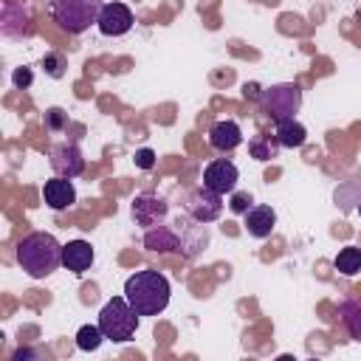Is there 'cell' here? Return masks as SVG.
Here are the masks:
<instances>
[{"mask_svg": "<svg viewBox=\"0 0 361 361\" xmlns=\"http://www.w3.org/2000/svg\"><path fill=\"white\" fill-rule=\"evenodd\" d=\"M17 262L31 279H45L62 265V245L48 231H31L17 243Z\"/></svg>", "mask_w": 361, "mask_h": 361, "instance_id": "6da1fadb", "label": "cell"}, {"mask_svg": "<svg viewBox=\"0 0 361 361\" xmlns=\"http://www.w3.org/2000/svg\"><path fill=\"white\" fill-rule=\"evenodd\" d=\"M169 279L161 271H135L124 282V296L127 302L138 310V316H158L169 305Z\"/></svg>", "mask_w": 361, "mask_h": 361, "instance_id": "7a4b0ae2", "label": "cell"}, {"mask_svg": "<svg viewBox=\"0 0 361 361\" xmlns=\"http://www.w3.org/2000/svg\"><path fill=\"white\" fill-rule=\"evenodd\" d=\"M138 310L127 302V296H113L110 302H104V307L99 310V327L104 333V338L110 341H130L135 336V327H138Z\"/></svg>", "mask_w": 361, "mask_h": 361, "instance_id": "3957f363", "label": "cell"}, {"mask_svg": "<svg viewBox=\"0 0 361 361\" xmlns=\"http://www.w3.org/2000/svg\"><path fill=\"white\" fill-rule=\"evenodd\" d=\"M102 8L104 0H51V17L68 34H85L93 23H99Z\"/></svg>", "mask_w": 361, "mask_h": 361, "instance_id": "277c9868", "label": "cell"}, {"mask_svg": "<svg viewBox=\"0 0 361 361\" xmlns=\"http://www.w3.org/2000/svg\"><path fill=\"white\" fill-rule=\"evenodd\" d=\"M259 107L271 121H285V118H296L299 107H302V87L293 82H279L271 85L259 93Z\"/></svg>", "mask_w": 361, "mask_h": 361, "instance_id": "5b68a950", "label": "cell"}, {"mask_svg": "<svg viewBox=\"0 0 361 361\" xmlns=\"http://www.w3.org/2000/svg\"><path fill=\"white\" fill-rule=\"evenodd\" d=\"M237 180H240V169L228 158H214L203 169V186L212 189V192H217V195H231L234 186H237Z\"/></svg>", "mask_w": 361, "mask_h": 361, "instance_id": "8992f818", "label": "cell"}, {"mask_svg": "<svg viewBox=\"0 0 361 361\" xmlns=\"http://www.w3.org/2000/svg\"><path fill=\"white\" fill-rule=\"evenodd\" d=\"M186 212L197 220V223H214L217 217H220V212H223V195H217V192H212V189H206V186H200V189H195L189 197H186Z\"/></svg>", "mask_w": 361, "mask_h": 361, "instance_id": "52a82bcc", "label": "cell"}, {"mask_svg": "<svg viewBox=\"0 0 361 361\" xmlns=\"http://www.w3.org/2000/svg\"><path fill=\"white\" fill-rule=\"evenodd\" d=\"M96 25H99V31L104 37H124L133 28V11H130V6L116 3V0L113 3H104Z\"/></svg>", "mask_w": 361, "mask_h": 361, "instance_id": "ba28073f", "label": "cell"}, {"mask_svg": "<svg viewBox=\"0 0 361 361\" xmlns=\"http://www.w3.org/2000/svg\"><path fill=\"white\" fill-rule=\"evenodd\" d=\"M133 220L138 223V226H144V228H152V226H161L164 220H166V214H169V206H166V200L164 197H158V195H138L135 200H133Z\"/></svg>", "mask_w": 361, "mask_h": 361, "instance_id": "9c48e42d", "label": "cell"}, {"mask_svg": "<svg viewBox=\"0 0 361 361\" xmlns=\"http://www.w3.org/2000/svg\"><path fill=\"white\" fill-rule=\"evenodd\" d=\"M51 169L56 172V175H62V178H76V175H82V169H85V155H82V149L76 147V144H56L54 149H51Z\"/></svg>", "mask_w": 361, "mask_h": 361, "instance_id": "30bf717a", "label": "cell"}, {"mask_svg": "<svg viewBox=\"0 0 361 361\" xmlns=\"http://www.w3.org/2000/svg\"><path fill=\"white\" fill-rule=\"evenodd\" d=\"M42 200H45L54 212H62V209L73 206V203H76V189H73L71 178L56 175V178L45 180V186H42Z\"/></svg>", "mask_w": 361, "mask_h": 361, "instance_id": "8fae6325", "label": "cell"}, {"mask_svg": "<svg viewBox=\"0 0 361 361\" xmlns=\"http://www.w3.org/2000/svg\"><path fill=\"white\" fill-rule=\"evenodd\" d=\"M209 144H212L214 149H220V152H231V149H237V147L243 144V130H240V124L231 121V118H220V121H214L212 130H209Z\"/></svg>", "mask_w": 361, "mask_h": 361, "instance_id": "7c38bea8", "label": "cell"}, {"mask_svg": "<svg viewBox=\"0 0 361 361\" xmlns=\"http://www.w3.org/2000/svg\"><path fill=\"white\" fill-rule=\"evenodd\" d=\"M274 228H276V212H274L271 206L257 203V206H251V209L245 212V231H248L251 237L265 240V237H271Z\"/></svg>", "mask_w": 361, "mask_h": 361, "instance_id": "4fadbf2b", "label": "cell"}, {"mask_svg": "<svg viewBox=\"0 0 361 361\" xmlns=\"http://www.w3.org/2000/svg\"><path fill=\"white\" fill-rule=\"evenodd\" d=\"M62 265L71 274H85L93 265V248L87 240H71L62 245Z\"/></svg>", "mask_w": 361, "mask_h": 361, "instance_id": "5bb4252c", "label": "cell"}, {"mask_svg": "<svg viewBox=\"0 0 361 361\" xmlns=\"http://www.w3.org/2000/svg\"><path fill=\"white\" fill-rule=\"evenodd\" d=\"M144 248H149V251H161V254H166V251H183V245H180V237H178V231L175 228H169V226H152V228H147V234H144Z\"/></svg>", "mask_w": 361, "mask_h": 361, "instance_id": "9a60e30c", "label": "cell"}, {"mask_svg": "<svg viewBox=\"0 0 361 361\" xmlns=\"http://www.w3.org/2000/svg\"><path fill=\"white\" fill-rule=\"evenodd\" d=\"M276 141L282 144V147H288V149H296V147H302L305 141H307V130H305V124H299L296 118H285V121H276Z\"/></svg>", "mask_w": 361, "mask_h": 361, "instance_id": "2e32d148", "label": "cell"}, {"mask_svg": "<svg viewBox=\"0 0 361 361\" xmlns=\"http://www.w3.org/2000/svg\"><path fill=\"white\" fill-rule=\"evenodd\" d=\"M338 316H341V324L347 327L350 338L361 341V299H344L338 305Z\"/></svg>", "mask_w": 361, "mask_h": 361, "instance_id": "e0dca14e", "label": "cell"}, {"mask_svg": "<svg viewBox=\"0 0 361 361\" xmlns=\"http://www.w3.org/2000/svg\"><path fill=\"white\" fill-rule=\"evenodd\" d=\"M279 147L282 144L276 141V135H265V133H259V135H254L248 141V152H251L254 161H271V158H276Z\"/></svg>", "mask_w": 361, "mask_h": 361, "instance_id": "ac0fdd59", "label": "cell"}, {"mask_svg": "<svg viewBox=\"0 0 361 361\" xmlns=\"http://www.w3.org/2000/svg\"><path fill=\"white\" fill-rule=\"evenodd\" d=\"M333 268H336L338 274H344V276H355V274L361 271V248H358V245H344V248L336 254Z\"/></svg>", "mask_w": 361, "mask_h": 361, "instance_id": "d6986e66", "label": "cell"}, {"mask_svg": "<svg viewBox=\"0 0 361 361\" xmlns=\"http://www.w3.org/2000/svg\"><path fill=\"white\" fill-rule=\"evenodd\" d=\"M102 341H104V333H102V327H99V324H82V327L76 330V347H79V350H85V353L99 350V347H102Z\"/></svg>", "mask_w": 361, "mask_h": 361, "instance_id": "ffe728a7", "label": "cell"}, {"mask_svg": "<svg viewBox=\"0 0 361 361\" xmlns=\"http://www.w3.org/2000/svg\"><path fill=\"white\" fill-rule=\"evenodd\" d=\"M65 68H68V62H65L62 54H45V56H42V71H45L51 79H62V76H65Z\"/></svg>", "mask_w": 361, "mask_h": 361, "instance_id": "44dd1931", "label": "cell"}, {"mask_svg": "<svg viewBox=\"0 0 361 361\" xmlns=\"http://www.w3.org/2000/svg\"><path fill=\"white\" fill-rule=\"evenodd\" d=\"M65 124H68V113H65L62 107H51V110H45V130L59 133Z\"/></svg>", "mask_w": 361, "mask_h": 361, "instance_id": "7402d4cb", "label": "cell"}, {"mask_svg": "<svg viewBox=\"0 0 361 361\" xmlns=\"http://www.w3.org/2000/svg\"><path fill=\"white\" fill-rule=\"evenodd\" d=\"M228 206H231V212H237V214H245V212L254 206V197H251L248 192H234Z\"/></svg>", "mask_w": 361, "mask_h": 361, "instance_id": "603a6c76", "label": "cell"}, {"mask_svg": "<svg viewBox=\"0 0 361 361\" xmlns=\"http://www.w3.org/2000/svg\"><path fill=\"white\" fill-rule=\"evenodd\" d=\"M11 82H14V87H20V90L31 87V82H34V73H31V68H14V73H11Z\"/></svg>", "mask_w": 361, "mask_h": 361, "instance_id": "cb8c5ba5", "label": "cell"}, {"mask_svg": "<svg viewBox=\"0 0 361 361\" xmlns=\"http://www.w3.org/2000/svg\"><path fill=\"white\" fill-rule=\"evenodd\" d=\"M135 166H138V169H152V166H155V152H152L149 147L138 149V152H135Z\"/></svg>", "mask_w": 361, "mask_h": 361, "instance_id": "d4e9b609", "label": "cell"}, {"mask_svg": "<svg viewBox=\"0 0 361 361\" xmlns=\"http://www.w3.org/2000/svg\"><path fill=\"white\" fill-rule=\"evenodd\" d=\"M23 358H37V353L23 347V350H17V353H14V361H23Z\"/></svg>", "mask_w": 361, "mask_h": 361, "instance_id": "484cf974", "label": "cell"}, {"mask_svg": "<svg viewBox=\"0 0 361 361\" xmlns=\"http://www.w3.org/2000/svg\"><path fill=\"white\" fill-rule=\"evenodd\" d=\"M358 214H361V200H358Z\"/></svg>", "mask_w": 361, "mask_h": 361, "instance_id": "4316f807", "label": "cell"}]
</instances>
